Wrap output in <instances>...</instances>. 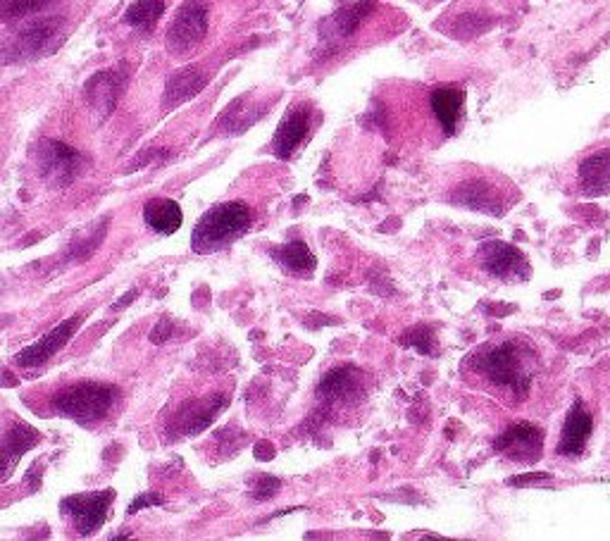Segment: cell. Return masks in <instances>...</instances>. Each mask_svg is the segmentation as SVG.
<instances>
[{"label": "cell", "instance_id": "obj_5", "mask_svg": "<svg viewBox=\"0 0 610 541\" xmlns=\"http://www.w3.org/2000/svg\"><path fill=\"white\" fill-rule=\"evenodd\" d=\"M208 31V8L203 0H186L177 10L174 20L167 29V48L174 55L191 53L205 39Z\"/></svg>", "mask_w": 610, "mask_h": 541}, {"label": "cell", "instance_id": "obj_14", "mask_svg": "<svg viewBox=\"0 0 610 541\" xmlns=\"http://www.w3.org/2000/svg\"><path fill=\"white\" fill-rule=\"evenodd\" d=\"M36 444H39V432H36L34 427L22 425V422H17V425L5 434L3 441H0V482L8 480L12 470H15V465L20 463V458L29 449H34Z\"/></svg>", "mask_w": 610, "mask_h": 541}, {"label": "cell", "instance_id": "obj_2", "mask_svg": "<svg viewBox=\"0 0 610 541\" xmlns=\"http://www.w3.org/2000/svg\"><path fill=\"white\" fill-rule=\"evenodd\" d=\"M248 227H251V210L246 203H220L196 222L194 232H191V248L198 256H210L244 236Z\"/></svg>", "mask_w": 610, "mask_h": 541}, {"label": "cell", "instance_id": "obj_17", "mask_svg": "<svg viewBox=\"0 0 610 541\" xmlns=\"http://www.w3.org/2000/svg\"><path fill=\"white\" fill-rule=\"evenodd\" d=\"M205 84H208V77H205V72L196 65L174 72L172 77L167 79L165 86V105L167 108H174V105L191 101V98L198 96V93L205 89Z\"/></svg>", "mask_w": 610, "mask_h": 541}, {"label": "cell", "instance_id": "obj_13", "mask_svg": "<svg viewBox=\"0 0 610 541\" xmlns=\"http://www.w3.org/2000/svg\"><path fill=\"white\" fill-rule=\"evenodd\" d=\"M310 129V110L305 105H294V108L286 113V117L279 124L275 141H272V148H275L277 158H291L296 153V148L301 146V141L305 139Z\"/></svg>", "mask_w": 610, "mask_h": 541}, {"label": "cell", "instance_id": "obj_10", "mask_svg": "<svg viewBox=\"0 0 610 541\" xmlns=\"http://www.w3.org/2000/svg\"><path fill=\"white\" fill-rule=\"evenodd\" d=\"M79 325H82V317H70V320L60 322L53 332L43 334V337L36 341L34 346L24 348L22 353H17L15 363L20 365V368H36V365L46 363V360L53 358L60 348H65L67 344H70V339L74 337V332H77Z\"/></svg>", "mask_w": 610, "mask_h": 541}, {"label": "cell", "instance_id": "obj_23", "mask_svg": "<svg viewBox=\"0 0 610 541\" xmlns=\"http://www.w3.org/2000/svg\"><path fill=\"white\" fill-rule=\"evenodd\" d=\"M51 0H0V20L12 22L27 17L31 12L46 8Z\"/></svg>", "mask_w": 610, "mask_h": 541}, {"label": "cell", "instance_id": "obj_18", "mask_svg": "<svg viewBox=\"0 0 610 541\" xmlns=\"http://www.w3.org/2000/svg\"><path fill=\"white\" fill-rule=\"evenodd\" d=\"M584 194H606L610 189V148L587 155L577 170Z\"/></svg>", "mask_w": 610, "mask_h": 541}, {"label": "cell", "instance_id": "obj_19", "mask_svg": "<svg viewBox=\"0 0 610 541\" xmlns=\"http://www.w3.org/2000/svg\"><path fill=\"white\" fill-rule=\"evenodd\" d=\"M143 220H146V225L153 232L170 236L182 227L184 213L179 208V203L170 201V198H151V201L143 205Z\"/></svg>", "mask_w": 610, "mask_h": 541}, {"label": "cell", "instance_id": "obj_27", "mask_svg": "<svg viewBox=\"0 0 610 541\" xmlns=\"http://www.w3.org/2000/svg\"><path fill=\"white\" fill-rule=\"evenodd\" d=\"M136 294H139V291L132 289L127 296L120 298V303H115V306H112V310H120L122 306H129V303H132V298H136Z\"/></svg>", "mask_w": 610, "mask_h": 541}, {"label": "cell", "instance_id": "obj_20", "mask_svg": "<svg viewBox=\"0 0 610 541\" xmlns=\"http://www.w3.org/2000/svg\"><path fill=\"white\" fill-rule=\"evenodd\" d=\"M62 20L60 17H48V20H39L34 24H29L27 29L20 31V36H17L15 41V51L22 55V58H27V55L41 53L43 48L48 46V41L53 39L55 34H58Z\"/></svg>", "mask_w": 610, "mask_h": 541}, {"label": "cell", "instance_id": "obj_26", "mask_svg": "<svg viewBox=\"0 0 610 541\" xmlns=\"http://www.w3.org/2000/svg\"><path fill=\"white\" fill-rule=\"evenodd\" d=\"M172 332V325L170 322H160L158 327H155V332L151 334V339H153V344H160V341H165L167 339V334Z\"/></svg>", "mask_w": 610, "mask_h": 541}, {"label": "cell", "instance_id": "obj_21", "mask_svg": "<svg viewBox=\"0 0 610 541\" xmlns=\"http://www.w3.org/2000/svg\"><path fill=\"white\" fill-rule=\"evenodd\" d=\"M272 258L277 260L284 270L296 272V275H308V272L315 270L317 260L310 248L303 244V241H291V244L272 248Z\"/></svg>", "mask_w": 610, "mask_h": 541}, {"label": "cell", "instance_id": "obj_12", "mask_svg": "<svg viewBox=\"0 0 610 541\" xmlns=\"http://www.w3.org/2000/svg\"><path fill=\"white\" fill-rule=\"evenodd\" d=\"M365 394V375L353 365L336 368L322 379L320 396L336 403H353L358 396Z\"/></svg>", "mask_w": 610, "mask_h": 541}, {"label": "cell", "instance_id": "obj_4", "mask_svg": "<svg viewBox=\"0 0 610 541\" xmlns=\"http://www.w3.org/2000/svg\"><path fill=\"white\" fill-rule=\"evenodd\" d=\"M477 263L491 279H499V282L506 284L527 282L529 275H532L529 260L506 241H484L477 248Z\"/></svg>", "mask_w": 610, "mask_h": 541}, {"label": "cell", "instance_id": "obj_15", "mask_svg": "<svg viewBox=\"0 0 610 541\" xmlns=\"http://www.w3.org/2000/svg\"><path fill=\"white\" fill-rule=\"evenodd\" d=\"M463 108H465V91L456 84L439 86L432 93V110L437 115L441 129L451 136L456 134L460 120H463Z\"/></svg>", "mask_w": 610, "mask_h": 541}, {"label": "cell", "instance_id": "obj_6", "mask_svg": "<svg viewBox=\"0 0 610 541\" xmlns=\"http://www.w3.org/2000/svg\"><path fill=\"white\" fill-rule=\"evenodd\" d=\"M451 203L482 210V213L501 215L513 203V189H510V184L496 186V182H491L489 177H472L458 186L456 196H451Z\"/></svg>", "mask_w": 610, "mask_h": 541}, {"label": "cell", "instance_id": "obj_24", "mask_svg": "<svg viewBox=\"0 0 610 541\" xmlns=\"http://www.w3.org/2000/svg\"><path fill=\"white\" fill-rule=\"evenodd\" d=\"M277 489H279V480H275V477H265V480L260 482V487H255L253 496H258L260 501H265V499H270Z\"/></svg>", "mask_w": 610, "mask_h": 541}, {"label": "cell", "instance_id": "obj_25", "mask_svg": "<svg viewBox=\"0 0 610 541\" xmlns=\"http://www.w3.org/2000/svg\"><path fill=\"white\" fill-rule=\"evenodd\" d=\"M153 503H163V499L160 496H153V494H146V496H139V499H134L132 506H129V513H139L141 508H148L153 506Z\"/></svg>", "mask_w": 610, "mask_h": 541}, {"label": "cell", "instance_id": "obj_22", "mask_svg": "<svg viewBox=\"0 0 610 541\" xmlns=\"http://www.w3.org/2000/svg\"><path fill=\"white\" fill-rule=\"evenodd\" d=\"M165 10V0H136L134 5H129V10L124 12V22L129 27L151 31L158 24L160 15Z\"/></svg>", "mask_w": 610, "mask_h": 541}, {"label": "cell", "instance_id": "obj_16", "mask_svg": "<svg viewBox=\"0 0 610 541\" xmlns=\"http://www.w3.org/2000/svg\"><path fill=\"white\" fill-rule=\"evenodd\" d=\"M122 91V77L117 72H98L96 77L89 79V84L84 86L86 101L91 103V108L96 110L101 117H108L112 108L117 105Z\"/></svg>", "mask_w": 610, "mask_h": 541}, {"label": "cell", "instance_id": "obj_9", "mask_svg": "<svg viewBox=\"0 0 610 541\" xmlns=\"http://www.w3.org/2000/svg\"><path fill=\"white\" fill-rule=\"evenodd\" d=\"M36 160L41 177L55 186L70 184L82 165V155L60 141H43L36 151Z\"/></svg>", "mask_w": 610, "mask_h": 541}, {"label": "cell", "instance_id": "obj_7", "mask_svg": "<svg viewBox=\"0 0 610 541\" xmlns=\"http://www.w3.org/2000/svg\"><path fill=\"white\" fill-rule=\"evenodd\" d=\"M115 501V491H93V494H74L62 499V513H67L74 520L79 534L89 537L96 530H101V525L108 520V511Z\"/></svg>", "mask_w": 610, "mask_h": 541}, {"label": "cell", "instance_id": "obj_8", "mask_svg": "<svg viewBox=\"0 0 610 541\" xmlns=\"http://www.w3.org/2000/svg\"><path fill=\"white\" fill-rule=\"evenodd\" d=\"M496 451L520 465H532L544 451V432L532 422H515L496 439Z\"/></svg>", "mask_w": 610, "mask_h": 541}, {"label": "cell", "instance_id": "obj_1", "mask_svg": "<svg viewBox=\"0 0 610 541\" xmlns=\"http://www.w3.org/2000/svg\"><path fill=\"white\" fill-rule=\"evenodd\" d=\"M537 372L539 358L525 339L487 341L463 363V377L503 403L527 399Z\"/></svg>", "mask_w": 610, "mask_h": 541}, {"label": "cell", "instance_id": "obj_11", "mask_svg": "<svg viewBox=\"0 0 610 541\" xmlns=\"http://www.w3.org/2000/svg\"><path fill=\"white\" fill-rule=\"evenodd\" d=\"M591 427H594L591 413L587 410V406H584V401L577 399L575 406L570 408L568 418H565L563 432H560L558 456H563V458L582 456L584 449H587V444H589Z\"/></svg>", "mask_w": 610, "mask_h": 541}, {"label": "cell", "instance_id": "obj_3", "mask_svg": "<svg viewBox=\"0 0 610 541\" xmlns=\"http://www.w3.org/2000/svg\"><path fill=\"white\" fill-rule=\"evenodd\" d=\"M120 389L103 382H79L70 387L60 389L53 396L55 413L62 418H70L79 425H93V422L103 420L117 401Z\"/></svg>", "mask_w": 610, "mask_h": 541}]
</instances>
